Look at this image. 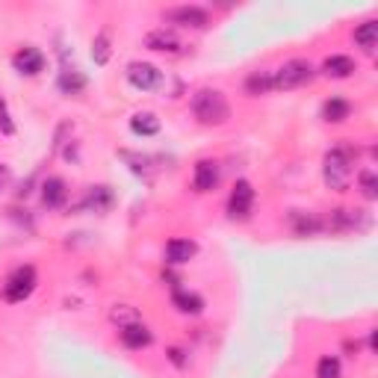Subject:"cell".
Here are the masks:
<instances>
[{"label": "cell", "instance_id": "30", "mask_svg": "<svg viewBox=\"0 0 378 378\" xmlns=\"http://www.w3.org/2000/svg\"><path fill=\"white\" fill-rule=\"evenodd\" d=\"M6 184H9V166L0 163V189H6Z\"/></svg>", "mask_w": 378, "mask_h": 378}, {"label": "cell", "instance_id": "29", "mask_svg": "<svg viewBox=\"0 0 378 378\" xmlns=\"http://www.w3.org/2000/svg\"><path fill=\"white\" fill-rule=\"evenodd\" d=\"M71 130H74V127H71V121H62V125L56 127V136H53V148H56V151H60V148L65 145V136H68Z\"/></svg>", "mask_w": 378, "mask_h": 378}, {"label": "cell", "instance_id": "27", "mask_svg": "<svg viewBox=\"0 0 378 378\" xmlns=\"http://www.w3.org/2000/svg\"><path fill=\"white\" fill-rule=\"evenodd\" d=\"M316 378H340V361L337 357H323L316 366Z\"/></svg>", "mask_w": 378, "mask_h": 378}, {"label": "cell", "instance_id": "26", "mask_svg": "<svg viewBox=\"0 0 378 378\" xmlns=\"http://www.w3.org/2000/svg\"><path fill=\"white\" fill-rule=\"evenodd\" d=\"M357 184H361V192H364V198H370V201H375V198H378V177H375L373 168H364V172L357 175Z\"/></svg>", "mask_w": 378, "mask_h": 378}, {"label": "cell", "instance_id": "24", "mask_svg": "<svg viewBox=\"0 0 378 378\" xmlns=\"http://www.w3.org/2000/svg\"><path fill=\"white\" fill-rule=\"evenodd\" d=\"M349 110H352V107H349L343 98H331V101H325V107H323V118L325 121H346Z\"/></svg>", "mask_w": 378, "mask_h": 378}, {"label": "cell", "instance_id": "16", "mask_svg": "<svg viewBox=\"0 0 378 378\" xmlns=\"http://www.w3.org/2000/svg\"><path fill=\"white\" fill-rule=\"evenodd\" d=\"M130 130L136 136H157L160 134V118L154 112H139V116L130 118Z\"/></svg>", "mask_w": 378, "mask_h": 378}, {"label": "cell", "instance_id": "5", "mask_svg": "<svg viewBox=\"0 0 378 378\" xmlns=\"http://www.w3.org/2000/svg\"><path fill=\"white\" fill-rule=\"evenodd\" d=\"M127 80L134 83L136 89L151 92V89H157L160 83H163V74H160V68L151 65V62H130L127 65Z\"/></svg>", "mask_w": 378, "mask_h": 378}, {"label": "cell", "instance_id": "25", "mask_svg": "<svg viewBox=\"0 0 378 378\" xmlns=\"http://www.w3.org/2000/svg\"><path fill=\"white\" fill-rule=\"evenodd\" d=\"M60 89L65 94H80L83 89H86V77L77 74V71H62L60 74Z\"/></svg>", "mask_w": 378, "mask_h": 378}, {"label": "cell", "instance_id": "1", "mask_svg": "<svg viewBox=\"0 0 378 378\" xmlns=\"http://www.w3.org/2000/svg\"><path fill=\"white\" fill-rule=\"evenodd\" d=\"M355 175V148L352 145H337L331 148L325 154V166H323V177L325 184L331 189H343L349 186V181H352Z\"/></svg>", "mask_w": 378, "mask_h": 378}, {"label": "cell", "instance_id": "13", "mask_svg": "<svg viewBox=\"0 0 378 378\" xmlns=\"http://www.w3.org/2000/svg\"><path fill=\"white\" fill-rule=\"evenodd\" d=\"M323 71L328 74V77H337V80H343V77H352L355 74V60L352 56H328V60L323 62Z\"/></svg>", "mask_w": 378, "mask_h": 378}, {"label": "cell", "instance_id": "7", "mask_svg": "<svg viewBox=\"0 0 378 378\" xmlns=\"http://www.w3.org/2000/svg\"><path fill=\"white\" fill-rule=\"evenodd\" d=\"M166 21H172V24H181V27H207V12L204 9H198V6H175V9H166Z\"/></svg>", "mask_w": 378, "mask_h": 378}, {"label": "cell", "instance_id": "17", "mask_svg": "<svg viewBox=\"0 0 378 378\" xmlns=\"http://www.w3.org/2000/svg\"><path fill=\"white\" fill-rule=\"evenodd\" d=\"M172 301H175V307L181 310V314H201L204 310V299L195 296V292H186V290H177L172 296Z\"/></svg>", "mask_w": 378, "mask_h": 378}, {"label": "cell", "instance_id": "21", "mask_svg": "<svg viewBox=\"0 0 378 378\" xmlns=\"http://www.w3.org/2000/svg\"><path fill=\"white\" fill-rule=\"evenodd\" d=\"M110 319H112V323H116L118 328H127V325H139V323H142L139 310L130 307V305H116V307L110 310Z\"/></svg>", "mask_w": 378, "mask_h": 378}, {"label": "cell", "instance_id": "4", "mask_svg": "<svg viewBox=\"0 0 378 378\" xmlns=\"http://www.w3.org/2000/svg\"><path fill=\"white\" fill-rule=\"evenodd\" d=\"M33 290H36V269L33 266H18L3 284V299L15 305V301L30 299Z\"/></svg>", "mask_w": 378, "mask_h": 378}, {"label": "cell", "instance_id": "31", "mask_svg": "<svg viewBox=\"0 0 378 378\" xmlns=\"http://www.w3.org/2000/svg\"><path fill=\"white\" fill-rule=\"evenodd\" d=\"M168 355H172V361H175L177 366H184V364H186V357H184L181 349H172V352H168Z\"/></svg>", "mask_w": 378, "mask_h": 378}, {"label": "cell", "instance_id": "2", "mask_svg": "<svg viewBox=\"0 0 378 378\" xmlns=\"http://www.w3.org/2000/svg\"><path fill=\"white\" fill-rule=\"evenodd\" d=\"M192 112L201 125H225L231 118V103L219 89H198L192 94Z\"/></svg>", "mask_w": 378, "mask_h": 378}, {"label": "cell", "instance_id": "22", "mask_svg": "<svg viewBox=\"0 0 378 378\" xmlns=\"http://www.w3.org/2000/svg\"><path fill=\"white\" fill-rule=\"evenodd\" d=\"M272 89H275L272 86V71H254V74H249V80H245V92L249 94H266Z\"/></svg>", "mask_w": 378, "mask_h": 378}, {"label": "cell", "instance_id": "12", "mask_svg": "<svg viewBox=\"0 0 378 378\" xmlns=\"http://www.w3.org/2000/svg\"><path fill=\"white\" fill-rule=\"evenodd\" d=\"M145 47H151V51H163V53H177L181 42H177V36L172 30H154V33L145 36Z\"/></svg>", "mask_w": 378, "mask_h": 378}, {"label": "cell", "instance_id": "18", "mask_svg": "<svg viewBox=\"0 0 378 378\" xmlns=\"http://www.w3.org/2000/svg\"><path fill=\"white\" fill-rule=\"evenodd\" d=\"M112 204V189L110 186H92L86 198H83V207H92V210H107Z\"/></svg>", "mask_w": 378, "mask_h": 378}, {"label": "cell", "instance_id": "9", "mask_svg": "<svg viewBox=\"0 0 378 378\" xmlns=\"http://www.w3.org/2000/svg\"><path fill=\"white\" fill-rule=\"evenodd\" d=\"M12 65L21 74H39L45 68V56H42V51H36V47H21V51L12 56Z\"/></svg>", "mask_w": 378, "mask_h": 378}, {"label": "cell", "instance_id": "20", "mask_svg": "<svg viewBox=\"0 0 378 378\" xmlns=\"http://www.w3.org/2000/svg\"><path fill=\"white\" fill-rule=\"evenodd\" d=\"M357 213H361V210H334V213H331V219L323 222V228L328 225L331 231H352L357 225Z\"/></svg>", "mask_w": 378, "mask_h": 378}, {"label": "cell", "instance_id": "19", "mask_svg": "<svg viewBox=\"0 0 378 378\" xmlns=\"http://www.w3.org/2000/svg\"><path fill=\"white\" fill-rule=\"evenodd\" d=\"M355 42H357V47H364L366 53H373L375 45H378V24H375V21L361 24V27L355 30Z\"/></svg>", "mask_w": 378, "mask_h": 378}, {"label": "cell", "instance_id": "3", "mask_svg": "<svg viewBox=\"0 0 378 378\" xmlns=\"http://www.w3.org/2000/svg\"><path fill=\"white\" fill-rule=\"evenodd\" d=\"M314 65L307 60H290L284 62L278 71H272V86L275 89H299V86H307L310 80H314Z\"/></svg>", "mask_w": 378, "mask_h": 378}, {"label": "cell", "instance_id": "15", "mask_svg": "<svg viewBox=\"0 0 378 378\" xmlns=\"http://www.w3.org/2000/svg\"><path fill=\"white\" fill-rule=\"evenodd\" d=\"M290 222H292V231H296L299 236H310V234L323 231V222H319L314 213H301V210H292Z\"/></svg>", "mask_w": 378, "mask_h": 378}, {"label": "cell", "instance_id": "10", "mask_svg": "<svg viewBox=\"0 0 378 378\" xmlns=\"http://www.w3.org/2000/svg\"><path fill=\"white\" fill-rule=\"evenodd\" d=\"M219 184V168L210 160H201V163H195V177H192V186L198 192H210Z\"/></svg>", "mask_w": 378, "mask_h": 378}, {"label": "cell", "instance_id": "11", "mask_svg": "<svg viewBox=\"0 0 378 378\" xmlns=\"http://www.w3.org/2000/svg\"><path fill=\"white\" fill-rule=\"evenodd\" d=\"M195 251H198L195 242H189V240H172V242L166 245V260L175 263V266H181V263H189V260L195 257Z\"/></svg>", "mask_w": 378, "mask_h": 378}, {"label": "cell", "instance_id": "28", "mask_svg": "<svg viewBox=\"0 0 378 378\" xmlns=\"http://www.w3.org/2000/svg\"><path fill=\"white\" fill-rule=\"evenodd\" d=\"M0 130H3L6 136L15 134V125H12V118H9V110H6V101L3 98H0Z\"/></svg>", "mask_w": 378, "mask_h": 378}, {"label": "cell", "instance_id": "23", "mask_svg": "<svg viewBox=\"0 0 378 378\" xmlns=\"http://www.w3.org/2000/svg\"><path fill=\"white\" fill-rule=\"evenodd\" d=\"M110 53H112V47H110V33L101 30L98 36H94V42H92V60H94V65H107V62H110Z\"/></svg>", "mask_w": 378, "mask_h": 378}, {"label": "cell", "instance_id": "6", "mask_svg": "<svg viewBox=\"0 0 378 378\" xmlns=\"http://www.w3.org/2000/svg\"><path fill=\"white\" fill-rule=\"evenodd\" d=\"M251 204H254V189L249 181H236L234 192L228 198V213L234 219H245V216L251 213Z\"/></svg>", "mask_w": 378, "mask_h": 378}, {"label": "cell", "instance_id": "14", "mask_svg": "<svg viewBox=\"0 0 378 378\" xmlns=\"http://www.w3.org/2000/svg\"><path fill=\"white\" fill-rule=\"evenodd\" d=\"M121 343H125L127 349H145L151 346V331L145 325H127V328H121Z\"/></svg>", "mask_w": 378, "mask_h": 378}, {"label": "cell", "instance_id": "8", "mask_svg": "<svg viewBox=\"0 0 378 378\" xmlns=\"http://www.w3.org/2000/svg\"><path fill=\"white\" fill-rule=\"evenodd\" d=\"M42 201H45V207H51V210H56V207H62L68 201V186H65L62 177H47L42 186Z\"/></svg>", "mask_w": 378, "mask_h": 378}]
</instances>
